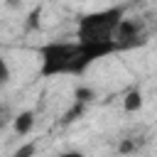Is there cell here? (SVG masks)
Returning a JSON list of instances; mask_svg holds the SVG:
<instances>
[{
    "label": "cell",
    "instance_id": "2",
    "mask_svg": "<svg viewBox=\"0 0 157 157\" xmlns=\"http://www.w3.org/2000/svg\"><path fill=\"white\" fill-rule=\"evenodd\" d=\"M123 17H125L123 7H105V10L88 12L78 20L76 39H81V42H113V32Z\"/></svg>",
    "mask_w": 157,
    "mask_h": 157
},
{
    "label": "cell",
    "instance_id": "7",
    "mask_svg": "<svg viewBox=\"0 0 157 157\" xmlns=\"http://www.w3.org/2000/svg\"><path fill=\"white\" fill-rule=\"evenodd\" d=\"M10 2H15V0H10Z\"/></svg>",
    "mask_w": 157,
    "mask_h": 157
},
{
    "label": "cell",
    "instance_id": "5",
    "mask_svg": "<svg viewBox=\"0 0 157 157\" xmlns=\"http://www.w3.org/2000/svg\"><path fill=\"white\" fill-rule=\"evenodd\" d=\"M140 105H142V96H140V91H130L128 98H125V108H128V110H135V108H140Z\"/></svg>",
    "mask_w": 157,
    "mask_h": 157
},
{
    "label": "cell",
    "instance_id": "4",
    "mask_svg": "<svg viewBox=\"0 0 157 157\" xmlns=\"http://www.w3.org/2000/svg\"><path fill=\"white\" fill-rule=\"evenodd\" d=\"M32 125H34V115H32V113H22V115H17V120H15V130H17L20 135L29 132Z\"/></svg>",
    "mask_w": 157,
    "mask_h": 157
},
{
    "label": "cell",
    "instance_id": "3",
    "mask_svg": "<svg viewBox=\"0 0 157 157\" xmlns=\"http://www.w3.org/2000/svg\"><path fill=\"white\" fill-rule=\"evenodd\" d=\"M113 42H115V47H118V52H123V49H132V47H137V44H142L145 39H142V32H140V27H137V22H132V20H120V25L115 27V32H113Z\"/></svg>",
    "mask_w": 157,
    "mask_h": 157
},
{
    "label": "cell",
    "instance_id": "6",
    "mask_svg": "<svg viewBox=\"0 0 157 157\" xmlns=\"http://www.w3.org/2000/svg\"><path fill=\"white\" fill-rule=\"evenodd\" d=\"M7 81H10V66H7L5 56L0 54V86H2V83H7Z\"/></svg>",
    "mask_w": 157,
    "mask_h": 157
},
{
    "label": "cell",
    "instance_id": "1",
    "mask_svg": "<svg viewBox=\"0 0 157 157\" xmlns=\"http://www.w3.org/2000/svg\"><path fill=\"white\" fill-rule=\"evenodd\" d=\"M118 52L115 42H47L39 47V74L54 76H81L93 61Z\"/></svg>",
    "mask_w": 157,
    "mask_h": 157
}]
</instances>
